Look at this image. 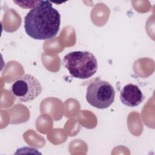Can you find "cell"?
Returning a JSON list of instances; mask_svg holds the SVG:
<instances>
[{
	"label": "cell",
	"instance_id": "2",
	"mask_svg": "<svg viewBox=\"0 0 155 155\" xmlns=\"http://www.w3.org/2000/svg\"><path fill=\"white\" fill-rule=\"evenodd\" d=\"M62 65L73 77L81 79L93 76L98 68L96 57L87 51H74L66 54Z\"/></svg>",
	"mask_w": 155,
	"mask_h": 155
},
{
	"label": "cell",
	"instance_id": "5",
	"mask_svg": "<svg viewBox=\"0 0 155 155\" xmlns=\"http://www.w3.org/2000/svg\"><path fill=\"white\" fill-rule=\"evenodd\" d=\"M144 99L145 96L139 87L133 84L125 85L120 92V99L122 103L127 107H137Z\"/></svg>",
	"mask_w": 155,
	"mask_h": 155
},
{
	"label": "cell",
	"instance_id": "1",
	"mask_svg": "<svg viewBox=\"0 0 155 155\" xmlns=\"http://www.w3.org/2000/svg\"><path fill=\"white\" fill-rule=\"evenodd\" d=\"M25 33L35 40L54 38L60 29L61 15L48 1H41L24 17Z\"/></svg>",
	"mask_w": 155,
	"mask_h": 155
},
{
	"label": "cell",
	"instance_id": "4",
	"mask_svg": "<svg viewBox=\"0 0 155 155\" xmlns=\"http://www.w3.org/2000/svg\"><path fill=\"white\" fill-rule=\"evenodd\" d=\"M42 90L40 82L30 74H25L16 79L10 88L13 97L21 102L34 100L41 93Z\"/></svg>",
	"mask_w": 155,
	"mask_h": 155
},
{
	"label": "cell",
	"instance_id": "3",
	"mask_svg": "<svg viewBox=\"0 0 155 155\" xmlns=\"http://www.w3.org/2000/svg\"><path fill=\"white\" fill-rule=\"evenodd\" d=\"M115 91L107 81L96 79L87 88L86 100L92 107L99 109L109 107L114 102Z\"/></svg>",
	"mask_w": 155,
	"mask_h": 155
}]
</instances>
